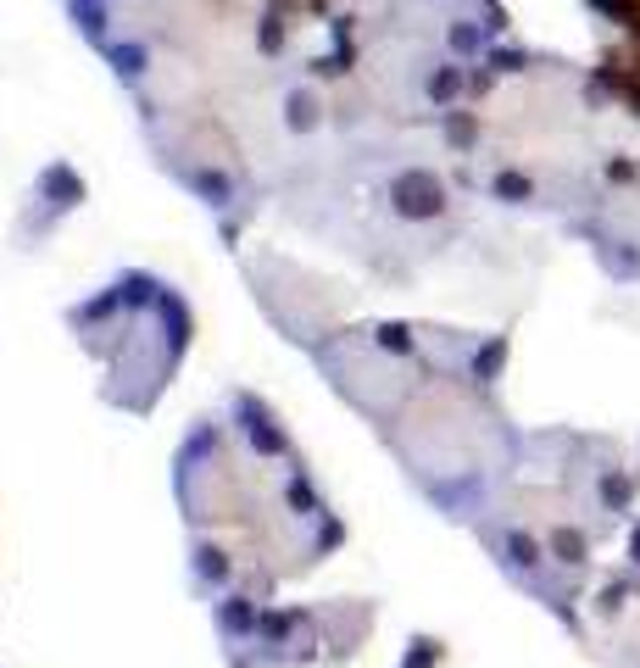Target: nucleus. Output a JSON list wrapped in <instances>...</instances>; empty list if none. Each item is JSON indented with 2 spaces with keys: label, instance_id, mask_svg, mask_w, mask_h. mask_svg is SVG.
<instances>
[{
  "label": "nucleus",
  "instance_id": "f257e3e1",
  "mask_svg": "<svg viewBox=\"0 0 640 668\" xmlns=\"http://www.w3.org/2000/svg\"><path fill=\"white\" fill-rule=\"evenodd\" d=\"M178 513L190 529V579L217 635L290 608L296 579H312L345 546V524L318 496L284 418L251 390L195 418L173 463Z\"/></svg>",
  "mask_w": 640,
  "mask_h": 668
}]
</instances>
